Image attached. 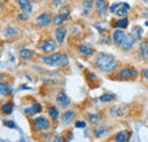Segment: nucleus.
Segmentation results:
<instances>
[{
	"mask_svg": "<svg viewBox=\"0 0 148 142\" xmlns=\"http://www.w3.org/2000/svg\"><path fill=\"white\" fill-rule=\"evenodd\" d=\"M96 65L100 71L105 72V73H112L117 67V63H116V59L114 58V56L106 53H97Z\"/></svg>",
	"mask_w": 148,
	"mask_h": 142,
	"instance_id": "obj_1",
	"label": "nucleus"
},
{
	"mask_svg": "<svg viewBox=\"0 0 148 142\" xmlns=\"http://www.w3.org/2000/svg\"><path fill=\"white\" fill-rule=\"evenodd\" d=\"M33 1H36V2H38V1H41V0H33Z\"/></svg>",
	"mask_w": 148,
	"mask_h": 142,
	"instance_id": "obj_39",
	"label": "nucleus"
},
{
	"mask_svg": "<svg viewBox=\"0 0 148 142\" xmlns=\"http://www.w3.org/2000/svg\"><path fill=\"white\" fill-rule=\"evenodd\" d=\"M59 14H60V15H63L64 17L67 19V17H69V9H67V7L62 8V9H60V12H59Z\"/></svg>",
	"mask_w": 148,
	"mask_h": 142,
	"instance_id": "obj_33",
	"label": "nucleus"
},
{
	"mask_svg": "<svg viewBox=\"0 0 148 142\" xmlns=\"http://www.w3.org/2000/svg\"><path fill=\"white\" fill-rule=\"evenodd\" d=\"M56 102L58 104V106L60 108H67L71 104V100L64 91H60V92H58V94L56 97Z\"/></svg>",
	"mask_w": 148,
	"mask_h": 142,
	"instance_id": "obj_6",
	"label": "nucleus"
},
{
	"mask_svg": "<svg viewBox=\"0 0 148 142\" xmlns=\"http://www.w3.org/2000/svg\"><path fill=\"white\" fill-rule=\"evenodd\" d=\"M86 122H83V121H77L76 123H75V127H77V128H83V127H86Z\"/></svg>",
	"mask_w": 148,
	"mask_h": 142,
	"instance_id": "obj_35",
	"label": "nucleus"
},
{
	"mask_svg": "<svg viewBox=\"0 0 148 142\" xmlns=\"http://www.w3.org/2000/svg\"><path fill=\"white\" fill-rule=\"evenodd\" d=\"M13 109H14V105H13V102H10V101L5 102V104L1 106V110H2V113H3V114H6V115L12 114V113H13Z\"/></svg>",
	"mask_w": 148,
	"mask_h": 142,
	"instance_id": "obj_23",
	"label": "nucleus"
},
{
	"mask_svg": "<svg viewBox=\"0 0 148 142\" xmlns=\"http://www.w3.org/2000/svg\"><path fill=\"white\" fill-rule=\"evenodd\" d=\"M54 141H65V139H64V138H63V137H57V138H55V140H54Z\"/></svg>",
	"mask_w": 148,
	"mask_h": 142,
	"instance_id": "obj_38",
	"label": "nucleus"
},
{
	"mask_svg": "<svg viewBox=\"0 0 148 142\" xmlns=\"http://www.w3.org/2000/svg\"><path fill=\"white\" fill-rule=\"evenodd\" d=\"M41 110H42V107L40 104H33L31 107H29V108H25L24 109V111H25V114L26 115H36V114H39V113H41Z\"/></svg>",
	"mask_w": 148,
	"mask_h": 142,
	"instance_id": "obj_15",
	"label": "nucleus"
},
{
	"mask_svg": "<svg viewBox=\"0 0 148 142\" xmlns=\"http://www.w3.org/2000/svg\"><path fill=\"white\" fill-rule=\"evenodd\" d=\"M0 89H1V94L2 96H7L9 92H10V89H9V85L5 82H1V85H0Z\"/></svg>",
	"mask_w": 148,
	"mask_h": 142,
	"instance_id": "obj_31",
	"label": "nucleus"
},
{
	"mask_svg": "<svg viewBox=\"0 0 148 142\" xmlns=\"http://www.w3.org/2000/svg\"><path fill=\"white\" fill-rule=\"evenodd\" d=\"M3 34H5V36H6V38L10 39V38H14V36L17 34V30H16L15 27L8 26V27H6V29H5V32H3Z\"/></svg>",
	"mask_w": 148,
	"mask_h": 142,
	"instance_id": "obj_26",
	"label": "nucleus"
},
{
	"mask_svg": "<svg viewBox=\"0 0 148 142\" xmlns=\"http://www.w3.org/2000/svg\"><path fill=\"white\" fill-rule=\"evenodd\" d=\"M138 76V72L133 67H124L117 73V77L119 79H124V80H129V79H134Z\"/></svg>",
	"mask_w": 148,
	"mask_h": 142,
	"instance_id": "obj_3",
	"label": "nucleus"
},
{
	"mask_svg": "<svg viewBox=\"0 0 148 142\" xmlns=\"http://www.w3.org/2000/svg\"><path fill=\"white\" fill-rule=\"evenodd\" d=\"M110 111H111V114L113 115V116H116V117L122 116V115H123V107L113 106Z\"/></svg>",
	"mask_w": 148,
	"mask_h": 142,
	"instance_id": "obj_29",
	"label": "nucleus"
},
{
	"mask_svg": "<svg viewBox=\"0 0 148 142\" xmlns=\"http://www.w3.org/2000/svg\"><path fill=\"white\" fill-rule=\"evenodd\" d=\"M66 20V18L64 17L63 15H60V14H58V15H55L54 17H53V23L55 24L56 26H60Z\"/></svg>",
	"mask_w": 148,
	"mask_h": 142,
	"instance_id": "obj_30",
	"label": "nucleus"
},
{
	"mask_svg": "<svg viewBox=\"0 0 148 142\" xmlns=\"http://www.w3.org/2000/svg\"><path fill=\"white\" fill-rule=\"evenodd\" d=\"M3 125H5L6 127H9V128H14V127H15V123H14L13 121H5V122H3Z\"/></svg>",
	"mask_w": 148,
	"mask_h": 142,
	"instance_id": "obj_34",
	"label": "nucleus"
},
{
	"mask_svg": "<svg viewBox=\"0 0 148 142\" xmlns=\"http://www.w3.org/2000/svg\"><path fill=\"white\" fill-rule=\"evenodd\" d=\"M41 60L47 64L48 66L55 67V66H66L69 64V58L66 55L60 53H50L48 56H41Z\"/></svg>",
	"mask_w": 148,
	"mask_h": 142,
	"instance_id": "obj_2",
	"label": "nucleus"
},
{
	"mask_svg": "<svg viewBox=\"0 0 148 142\" xmlns=\"http://www.w3.org/2000/svg\"><path fill=\"white\" fill-rule=\"evenodd\" d=\"M131 138V132L129 131H121L114 135V141L116 142H128Z\"/></svg>",
	"mask_w": 148,
	"mask_h": 142,
	"instance_id": "obj_11",
	"label": "nucleus"
},
{
	"mask_svg": "<svg viewBox=\"0 0 148 142\" xmlns=\"http://www.w3.org/2000/svg\"><path fill=\"white\" fill-rule=\"evenodd\" d=\"M40 49L42 51H45V53H51L57 49V43H56L55 40H53V39H47V40H45L40 44Z\"/></svg>",
	"mask_w": 148,
	"mask_h": 142,
	"instance_id": "obj_4",
	"label": "nucleus"
},
{
	"mask_svg": "<svg viewBox=\"0 0 148 142\" xmlns=\"http://www.w3.org/2000/svg\"><path fill=\"white\" fill-rule=\"evenodd\" d=\"M107 132H108V127H106V126H104V125H98V126H96L95 130H93V133H95V135H96L97 138L104 137Z\"/></svg>",
	"mask_w": 148,
	"mask_h": 142,
	"instance_id": "obj_18",
	"label": "nucleus"
},
{
	"mask_svg": "<svg viewBox=\"0 0 148 142\" xmlns=\"http://www.w3.org/2000/svg\"><path fill=\"white\" fill-rule=\"evenodd\" d=\"M65 36H66V30L64 27H57L55 30V36L58 43H63L64 42Z\"/></svg>",
	"mask_w": 148,
	"mask_h": 142,
	"instance_id": "obj_16",
	"label": "nucleus"
},
{
	"mask_svg": "<svg viewBox=\"0 0 148 142\" xmlns=\"http://www.w3.org/2000/svg\"><path fill=\"white\" fill-rule=\"evenodd\" d=\"M27 15H29V14H26V13H22V14H19L18 16H17V18H18L19 20H21V19H27V17H29Z\"/></svg>",
	"mask_w": 148,
	"mask_h": 142,
	"instance_id": "obj_36",
	"label": "nucleus"
},
{
	"mask_svg": "<svg viewBox=\"0 0 148 142\" xmlns=\"http://www.w3.org/2000/svg\"><path fill=\"white\" fill-rule=\"evenodd\" d=\"M143 75H144V77H145L146 80H148V70H144V71H143Z\"/></svg>",
	"mask_w": 148,
	"mask_h": 142,
	"instance_id": "obj_37",
	"label": "nucleus"
},
{
	"mask_svg": "<svg viewBox=\"0 0 148 142\" xmlns=\"http://www.w3.org/2000/svg\"><path fill=\"white\" fill-rule=\"evenodd\" d=\"M130 9V6L127 3V2H122V5H121V7L116 10V15L117 16H120V17H125L127 16V14H128V10Z\"/></svg>",
	"mask_w": 148,
	"mask_h": 142,
	"instance_id": "obj_19",
	"label": "nucleus"
},
{
	"mask_svg": "<svg viewBox=\"0 0 148 142\" xmlns=\"http://www.w3.org/2000/svg\"><path fill=\"white\" fill-rule=\"evenodd\" d=\"M145 24H146V25H147V26H148V20H147V22H146V23H145Z\"/></svg>",
	"mask_w": 148,
	"mask_h": 142,
	"instance_id": "obj_41",
	"label": "nucleus"
},
{
	"mask_svg": "<svg viewBox=\"0 0 148 142\" xmlns=\"http://www.w3.org/2000/svg\"><path fill=\"white\" fill-rule=\"evenodd\" d=\"M36 22L39 26H47L51 23V15L48 13H42L37 17Z\"/></svg>",
	"mask_w": 148,
	"mask_h": 142,
	"instance_id": "obj_7",
	"label": "nucleus"
},
{
	"mask_svg": "<svg viewBox=\"0 0 148 142\" xmlns=\"http://www.w3.org/2000/svg\"><path fill=\"white\" fill-rule=\"evenodd\" d=\"M143 27H140V26H134L133 29H132V32H131V34L134 36V39L136 40H141V36H143Z\"/></svg>",
	"mask_w": 148,
	"mask_h": 142,
	"instance_id": "obj_27",
	"label": "nucleus"
},
{
	"mask_svg": "<svg viewBox=\"0 0 148 142\" xmlns=\"http://www.w3.org/2000/svg\"><path fill=\"white\" fill-rule=\"evenodd\" d=\"M17 3H18L19 8H21V10L23 13H26V14L32 13L33 5L31 3L30 0H17Z\"/></svg>",
	"mask_w": 148,
	"mask_h": 142,
	"instance_id": "obj_9",
	"label": "nucleus"
},
{
	"mask_svg": "<svg viewBox=\"0 0 148 142\" xmlns=\"http://www.w3.org/2000/svg\"><path fill=\"white\" fill-rule=\"evenodd\" d=\"M95 5H96L97 10L100 14H106V12L108 10V5L106 0H95Z\"/></svg>",
	"mask_w": 148,
	"mask_h": 142,
	"instance_id": "obj_14",
	"label": "nucleus"
},
{
	"mask_svg": "<svg viewBox=\"0 0 148 142\" xmlns=\"http://www.w3.org/2000/svg\"><path fill=\"white\" fill-rule=\"evenodd\" d=\"M33 125H34L36 130H38V131H45V130H48L49 126H50L49 121H48L46 117H43V116H40V117L34 118V119H33Z\"/></svg>",
	"mask_w": 148,
	"mask_h": 142,
	"instance_id": "obj_5",
	"label": "nucleus"
},
{
	"mask_svg": "<svg viewBox=\"0 0 148 142\" xmlns=\"http://www.w3.org/2000/svg\"><path fill=\"white\" fill-rule=\"evenodd\" d=\"M134 41H136V39H134V36H132L131 33H130V34H127V36L124 38V40L122 41L120 48H122L123 50H129V49H131V48L133 47Z\"/></svg>",
	"mask_w": 148,
	"mask_h": 142,
	"instance_id": "obj_8",
	"label": "nucleus"
},
{
	"mask_svg": "<svg viewBox=\"0 0 148 142\" xmlns=\"http://www.w3.org/2000/svg\"><path fill=\"white\" fill-rule=\"evenodd\" d=\"M139 56L141 59H148V41L144 40L139 44Z\"/></svg>",
	"mask_w": 148,
	"mask_h": 142,
	"instance_id": "obj_12",
	"label": "nucleus"
},
{
	"mask_svg": "<svg viewBox=\"0 0 148 142\" xmlns=\"http://www.w3.org/2000/svg\"><path fill=\"white\" fill-rule=\"evenodd\" d=\"M128 25H129V19L127 18V16L121 17L120 19L115 20V23H114V26L117 27V29H127Z\"/></svg>",
	"mask_w": 148,
	"mask_h": 142,
	"instance_id": "obj_20",
	"label": "nucleus"
},
{
	"mask_svg": "<svg viewBox=\"0 0 148 142\" xmlns=\"http://www.w3.org/2000/svg\"><path fill=\"white\" fill-rule=\"evenodd\" d=\"M48 114H49V116L51 117V119L53 121H55L58 118V116H59V111H58V109L56 108V107L51 106L48 108Z\"/></svg>",
	"mask_w": 148,
	"mask_h": 142,
	"instance_id": "obj_28",
	"label": "nucleus"
},
{
	"mask_svg": "<svg viewBox=\"0 0 148 142\" xmlns=\"http://www.w3.org/2000/svg\"><path fill=\"white\" fill-rule=\"evenodd\" d=\"M147 118H148V111H147Z\"/></svg>",
	"mask_w": 148,
	"mask_h": 142,
	"instance_id": "obj_42",
	"label": "nucleus"
},
{
	"mask_svg": "<svg viewBox=\"0 0 148 142\" xmlns=\"http://www.w3.org/2000/svg\"><path fill=\"white\" fill-rule=\"evenodd\" d=\"M116 98V96L114 94V93H104V94H101L100 96V98H99V100L101 101V102H111L113 101L114 99Z\"/></svg>",
	"mask_w": 148,
	"mask_h": 142,
	"instance_id": "obj_24",
	"label": "nucleus"
},
{
	"mask_svg": "<svg viewBox=\"0 0 148 142\" xmlns=\"http://www.w3.org/2000/svg\"><path fill=\"white\" fill-rule=\"evenodd\" d=\"M75 117V111L74 110H66L62 115V123L63 124H70L73 118Z\"/></svg>",
	"mask_w": 148,
	"mask_h": 142,
	"instance_id": "obj_13",
	"label": "nucleus"
},
{
	"mask_svg": "<svg viewBox=\"0 0 148 142\" xmlns=\"http://www.w3.org/2000/svg\"><path fill=\"white\" fill-rule=\"evenodd\" d=\"M77 50H79V53H81V55H83V56H91L95 53V50H93L92 48H90L88 46H83V44L79 46Z\"/></svg>",
	"mask_w": 148,
	"mask_h": 142,
	"instance_id": "obj_21",
	"label": "nucleus"
},
{
	"mask_svg": "<svg viewBox=\"0 0 148 142\" xmlns=\"http://www.w3.org/2000/svg\"><path fill=\"white\" fill-rule=\"evenodd\" d=\"M121 5H122V2H115V3H113V5H112V7L110 8V12L113 13V14H115V13H116V10L121 7Z\"/></svg>",
	"mask_w": 148,
	"mask_h": 142,
	"instance_id": "obj_32",
	"label": "nucleus"
},
{
	"mask_svg": "<svg viewBox=\"0 0 148 142\" xmlns=\"http://www.w3.org/2000/svg\"><path fill=\"white\" fill-rule=\"evenodd\" d=\"M34 51H32V50H30V49H27V48H23V49H21V51H19V57L22 58V59H24V60H29V59H31L32 57H34Z\"/></svg>",
	"mask_w": 148,
	"mask_h": 142,
	"instance_id": "obj_17",
	"label": "nucleus"
},
{
	"mask_svg": "<svg viewBox=\"0 0 148 142\" xmlns=\"http://www.w3.org/2000/svg\"><path fill=\"white\" fill-rule=\"evenodd\" d=\"M103 118V115L101 114H99V113H90V114H88V119H89V122L91 123V124H96V123H98L100 119Z\"/></svg>",
	"mask_w": 148,
	"mask_h": 142,
	"instance_id": "obj_22",
	"label": "nucleus"
},
{
	"mask_svg": "<svg viewBox=\"0 0 148 142\" xmlns=\"http://www.w3.org/2000/svg\"><path fill=\"white\" fill-rule=\"evenodd\" d=\"M127 36V33L124 31H121V30H115L113 32V42L116 44V46H121L122 41L124 40V38Z\"/></svg>",
	"mask_w": 148,
	"mask_h": 142,
	"instance_id": "obj_10",
	"label": "nucleus"
},
{
	"mask_svg": "<svg viewBox=\"0 0 148 142\" xmlns=\"http://www.w3.org/2000/svg\"><path fill=\"white\" fill-rule=\"evenodd\" d=\"M92 3H95L93 0H84L83 1V15H88L91 12Z\"/></svg>",
	"mask_w": 148,
	"mask_h": 142,
	"instance_id": "obj_25",
	"label": "nucleus"
},
{
	"mask_svg": "<svg viewBox=\"0 0 148 142\" xmlns=\"http://www.w3.org/2000/svg\"><path fill=\"white\" fill-rule=\"evenodd\" d=\"M143 1H144V2H148V0H143Z\"/></svg>",
	"mask_w": 148,
	"mask_h": 142,
	"instance_id": "obj_40",
	"label": "nucleus"
}]
</instances>
